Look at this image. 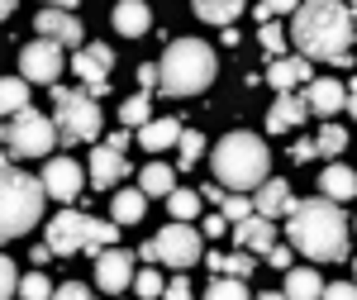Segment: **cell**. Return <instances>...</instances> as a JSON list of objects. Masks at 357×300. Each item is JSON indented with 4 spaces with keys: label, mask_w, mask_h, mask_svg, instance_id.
Segmentation results:
<instances>
[{
    "label": "cell",
    "mask_w": 357,
    "mask_h": 300,
    "mask_svg": "<svg viewBox=\"0 0 357 300\" xmlns=\"http://www.w3.org/2000/svg\"><path fill=\"white\" fill-rule=\"evenodd\" d=\"M134 291H138L143 300H153V296H162L167 286H162V276H158V272H138V276H134Z\"/></svg>",
    "instance_id": "8d00e7d4"
},
{
    "label": "cell",
    "mask_w": 357,
    "mask_h": 300,
    "mask_svg": "<svg viewBox=\"0 0 357 300\" xmlns=\"http://www.w3.org/2000/svg\"><path fill=\"white\" fill-rule=\"evenodd\" d=\"M57 119L48 114H38V110L29 105L20 114H10V124H5V153L10 158H48L57 143Z\"/></svg>",
    "instance_id": "ba28073f"
},
{
    "label": "cell",
    "mask_w": 357,
    "mask_h": 300,
    "mask_svg": "<svg viewBox=\"0 0 357 300\" xmlns=\"http://www.w3.org/2000/svg\"><path fill=\"white\" fill-rule=\"evenodd\" d=\"M324 296H329V300H353L357 296V281H333V286H324Z\"/></svg>",
    "instance_id": "f35d334b"
},
{
    "label": "cell",
    "mask_w": 357,
    "mask_h": 300,
    "mask_svg": "<svg viewBox=\"0 0 357 300\" xmlns=\"http://www.w3.org/2000/svg\"><path fill=\"white\" fill-rule=\"evenodd\" d=\"M224 219H229V224H238V219H248L252 215V210H257V200H248V195H224Z\"/></svg>",
    "instance_id": "e575fe53"
},
{
    "label": "cell",
    "mask_w": 357,
    "mask_h": 300,
    "mask_svg": "<svg viewBox=\"0 0 357 300\" xmlns=\"http://www.w3.org/2000/svg\"><path fill=\"white\" fill-rule=\"evenodd\" d=\"M57 72H62V48H57V38H43L38 33V43H24V53H20V77L38 86H53Z\"/></svg>",
    "instance_id": "30bf717a"
},
{
    "label": "cell",
    "mask_w": 357,
    "mask_h": 300,
    "mask_svg": "<svg viewBox=\"0 0 357 300\" xmlns=\"http://www.w3.org/2000/svg\"><path fill=\"white\" fill-rule=\"evenodd\" d=\"M114 29H119L124 38H138V33L153 29V10H148L143 0H119V5H114Z\"/></svg>",
    "instance_id": "ffe728a7"
},
{
    "label": "cell",
    "mask_w": 357,
    "mask_h": 300,
    "mask_svg": "<svg viewBox=\"0 0 357 300\" xmlns=\"http://www.w3.org/2000/svg\"><path fill=\"white\" fill-rule=\"evenodd\" d=\"M262 5H267V15H286V10L296 15V10H301L305 0H262Z\"/></svg>",
    "instance_id": "b9f144b4"
},
{
    "label": "cell",
    "mask_w": 357,
    "mask_h": 300,
    "mask_svg": "<svg viewBox=\"0 0 357 300\" xmlns=\"http://www.w3.org/2000/svg\"><path fill=\"white\" fill-rule=\"evenodd\" d=\"M286 296L314 300V296H324V281H319V272H310V267H296V272H286Z\"/></svg>",
    "instance_id": "d4e9b609"
},
{
    "label": "cell",
    "mask_w": 357,
    "mask_h": 300,
    "mask_svg": "<svg viewBox=\"0 0 357 300\" xmlns=\"http://www.w3.org/2000/svg\"><path fill=\"white\" fill-rule=\"evenodd\" d=\"M286 239L301 248L310 262H343L348 257V239H353V224L343 219L338 200L314 195V200H296L291 205Z\"/></svg>",
    "instance_id": "7a4b0ae2"
},
{
    "label": "cell",
    "mask_w": 357,
    "mask_h": 300,
    "mask_svg": "<svg viewBox=\"0 0 357 300\" xmlns=\"http://www.w3.org/2000/svg\"><path fill=\"white\" fill-rule=\"evenodd\" d=\"M291 205H296V195H291L286 181L267 177V181L257 186V210H262V215H291Z\"/></svg>",
    "instance_id": "7402d4cb"
},
{
    "label": "cell",
    "mask_w": 357,
    "mask_h": 300,
    "mask_svg": "<svg viewBox=\"0 0 357 300\" xmlns=\"http://www.w3.org/2000/svg\"><path fill=\"white\" fill-rule=\"evenodd\" d=\"M72 72L86 82L91 96H105L110 91V72H114V53L105 43H91V48H82V53L72 57Z\"/></svg>",
    "instance_id": "8fae6325"
},
{
    "label": "cell",
    "mask_w": 357,
    "mask_h": 300,
    "mask_svg": "<svg viewBox=\"0 0 357 300\" xmlns=\"http://www.w3.org/2000/svg\"><path fill=\"white\" fill-rule=\"evenodd\" d=\"M353 5H357V0H353Z\"/></svg>",
    "instance_id": "db71d44e"
},
{
    "label": "cell",
    "mask_w": 357,
    "mask_h": 300,
    "mask_svg": "<svg viewBox=\"0 0 357 300\" xmlns=\"http://www.w3.org/2000/svg\"><path fill=\"white\" fill-rule=\"evenodd\" d=\"M119 119H124L129 129H143V124L153 119V105H148V91H138V96H129V100L119 105Z\"/></svg>",
    "instance_id": "f1b7e54d"
},
{
    "label": "cell",
    "mask_w": 357,
    "mask_h": 300,
    "mask_svg": "<svg viewBox=\"0 0 357 300\" xmlns=\"http://www.w3.org/2000/svg\"><path fill=\"white\" fill-rule=\"evenodd\" d=\"M210 272H215V276L229 272V253H210Z\"/></svg>",
    "instance_id": "7dc6e473"
},
{
    "label": "cell",
    "mask_w": 357,
    "mask_h": 300,
    "mask_svg": "<svg viewBox=\"0 0 357 300\" xmlns=\"http://www.w3.org/2000/svg\"><path fill=\"white\" fill-rule=\"evenodd\" d=\"M319 191L329 195V200H353L357 195V172H348V167H324V177H319Z\"/></svg>",
    "instance_id": "603a6c76"
},
{
    "label": "cell",
    "mask_w": 357,
    "mask_h": 300,
    "mask_svg": "<svg viewBox=\"0 0 357 300\" xmlns=\"http://www.w3.org/2000/svg\"><path fill=\"white\" fill-rule=\"evenodd\" d=\"M38 33L43 38H57V43H82V20L77 15H67V10H57V5H48V10H38Z\"/></svg>",
    "instance_id": "e0dca14e"
},
{
    "label": "cell",
    "mask_w": 357,
    "mask_h": 300,
    "mask_svg": "<svg viewBox=\"0 0 357 300\" xmlns=\"http://www.w3.org/2000/svg\"><path fill=\"white\" fill-rule=\"evenodd\" d=\"M20 281H24V276H20V267L5 257V262H0V291H5V296H20Z\"/></svg>",
    "instance_id": "74e56055"
},
{
    "label": "cell",
    "mask_w": 357,
    "mask_h": 300,
    "mask_svg": "<svg viewBox=\"0 0 357 300\" xmlns=\"http://www.w3.org/2000/svg\"><path fill=\"white\" fill-rule=\"evenodd\" d=\"M167 210H172V219H195L200 215V191H172Z\"/></svg>",
    "instance_id": "4dcf8cb0"
},
{
    "label": "cell",
    "mask_w": 357,
    "mask_h": 300,
    "mask_svg": "<svg viewBox=\"0 0 357 300\" xmlns=\"http://www.w3.org/2000/svg\"><path fill=\"white\" fill-rule=\"evenodd\" d=\"M267 167H272V153L257 134H224L220 148H215V181H224L229 191H257L267 181Z\"/></svg>",
    "instance_id": "3957f363"
},
{
    "label": "cell",
    "mask_w": 357,
    "mask_h": 300,
    "mask_svg": "<svg viewBox=\"0 0 357 300\" xmlns=\"http://www.w3.org/2000/svg\"><path fill=\"white\" fill-rule=\"evenodd\" d=\"M200 229H191V219H172L162 234H158V262H167V267H176V272H186L191 262H200Z\"/></svg>",
    "instance_id": "9c48e42d"
},
{
    "label": "cell",
    "mask_w": 357,
    "mask_h": 300,
    "mask_svg": "<svg viewBox=\"0 0 357 300\" xmlns=\"http://www.w3.org/2000/svg\"><path fill=\"white\" fill-rule=\"evenodd\" d=\"M305 100H310V110H314V114H324V119H333L338 110L348 105V91H343V82H310V91H305Z\"/></svg>",
    "instance_id": "d6986e66"
},
{
    "label": "cell",
    "mask_w": 357,
    "mask_h": 300,
    "mask_svg": "<svg viewBox=\"0 0 357 300\" xmlns=\"http://www.w3.org/2000/svg\"><path fill=\"white\" fill-rule=\"evenodd\" d=\"M243 5L248 0H195V15L205 20V24H234L238 15H243Z\"/></svg>",
    "instance_id": "cb8c5ba5"
},
{
    "label": "cell",
    "mask_w": 357,
    "mask_h": 300,
    "mask_svg": "<svg viewBox=\"0 0 357 300\" xmlns=\"http://www.w3.org/2000/svg\"><path fill=\"white\" fill-rule=\"evenodd\" d=\"M353 281H357V257H353Z\"/></svg>",
    "instance_id": "816d5d0a"
},
{
    "label": "cell",
    "mask_w": 357,
    "mask_h": 300,
    "mask_svg": "<svg viewBox=\"0 0 357 300\" xmlns=\"http://www.w3.org/2000/svg\"><path fill=\"white\" fill-rule=\"evenodd\" d=\"M353 38H357V24H353L348 5H338V0H305L301 10H296L291 43L310 62H338V67H348L353 62V53H348Z\"/></svg>",
    "instance_id": "6da1fadb"
},
{
    "label": "cell",
    "mask_w": 357,
    "mask_h": 300,
    "mask_svg": "<svg viewBox=\"0 0 357 300\" xmlns=\"http://www.w3.org/2000/svg\"><path fill=\"white\" fill-rule=\"evenodd\" d=\"M353 24H357V5H353Z\"/></svg>",
    "instance_id": "f5cc1de1"
},
{
    "label": "cell",
    "mask_w": 357,
    "mask_h": 300,
    "mask_svg": "<svg viewBox=\"0 0 357 300\" xmlns=\"http://www.w3.org/2000/svg\"><path fill=\"white\" fill-rule=\"evenodd\" d=\"M205 234H210V239L229 234V219H224V210H220V215H210V219H205Z\"/></svg>",
    "instance_id": "ee69618b"
},
{
    "label": "cell",
    "mask_w": 357,
    "mask_h": 300,
    "mask_svg": "<svg viewBox=\"0 0 357 300\" xmlns=\"http://www.w3.org/2000/svg\"><path fill=\"white\" fill-rule=\"evenodd\" d=\"M267 86H276V91H296V86H310L314 82V72H310V57H272V67H267V77H262Z\"/></svg>",
    "instance_id": "9a60e30c"
},
{
    "label": "cell",
    "mask_w": 357,
    "mask_h": 300,
    "mask_svg": "<svg viewBox=\"0 0 357 300\" xmlns=\"http://www.w3.org/2000/svg\"><path fill=\"white\" fill-rule=\"evenodd\" d=\"M248 296V281L243 276H234V272H224L210 281V300H243Z\"/></svg>",
    "instance_id": "f546056e"
},
{
    "label": "cell",
    "mask_w": 357,
    "mask_h": 300,
    "mask_svg": "<svg viewBox=\"0 0 357 300\" xmlns=\"http://www.w3.org/2000/svg\"><path fill=\"white\" fill-rule=\"evenodd\" d=\"M57 296H62V300H86V296H91V286H82V281H67V286H57Z\"/></svg>",
    "instance_id": "60d3db41"
},
{
    "label": "cell",
    "mask_w": 357,
    "mask_h": 300,
    "mask_svg": "<svg viewBox=\"0 0 357 300\" xmlns=\"http://www.w3.org/2000/svg\"><path fill=\"white\" fill-rule=\"evenodd\" d=\"M257 43H262V53H267V57H281V48H286V29L267 20V24H262V33H257Z\"/></svg>",
    "instance_id": "836d02e7"
},
{
    "label": "cell",
    "mask_w": 357,
    "mask_h": 300,
    "mask_svg": "<svg viewBox=\"0 0 357 300\" xmlns=\"http://www.w3.org/2000/svg\"><path fill=\"white\" fill-rule=\"evenodd\" d=\"M296 163H310V158H319V143H296V153H291Z\"/></svg>",
    "instance_id": "bcb514c9"
},
{
    "label": "cell",
    "mask_w": 357,
    "mask_h": 300,
    "mask_svg": "<svg viewBox=\"0 0 357 300\" xmlns=\"http://www.w3.org/2000/svg\"><path fill=\"white\" fill-rule=\"evenodd\" d=\"M20 296H24V300H43V296H53V281H48L43 272H29L24 281H20Z\"/></svg>",
    "instance_id": "d590c367"
},
{
    "label": "cell",
    "mask_w": 357,
    "mask_h": 300,
    "mask_svg": "<svg viewBox=\"0 0 357 300\" xmlns=\"http://www.w3.org/2000/svg\"><path fill=\"white\" fill-rule=\"evenodd\" d=\"M138 186L148 195H172L176 191V177H172V167L167 163H148L143 167V177H138Z\"/></svg>",
    "instance_id": "4316f807"
},
{
    "label": "cell",
    "mask_w": 357,
    "mask_h": 300,
    "mask_svg": "<svg viewBox=\"0 0 357 300\" xmlns=\"http://www.w3.org/2000/svg\"><path fill=\"white\" fill-rule=\"evenodd\" d=\"M176 148H181V167H195L200 158H205V138L195 134V129H181V138H176Z\"/></svg>",
    "instance_id": "d6a6232c"
},
{
    "label": "cell",
    "mask_w": 357,
    "mask_h": 300,
    "mask_svg": "<svg viewBox=\"0 0 357 300\" xmlns=\"http://www.w3.org/2000/svg\"><path fill=\"white\" fill-rule=\"evenodd\" d=\"M134 257L129 253H119V248H100L96 253V286L105 291V296H114V291H124V286H134Z\"/></svg>",
    "instance_id": "7c38bea8"
},
{
    "label": "cell",
    "mask_w": 357,
    "mask_h": 300,
    "mask_svg": "<svg viewBox=\"0 0 357 300\" xmlns=\"http://www.w3.org/2000/svg\"><path fill=\"white\" fill-rule=\"evenodd\" d=\"M43 186H48L53 200L72 205V200L82 195V186H86V172L72 163V158H48V167H43Z\"/></svg>",
    "instance_id": "4fadbf2b"
},
{
    "label": "cell",
    "mask_w": 357,
    "mask_h": 300,
    "mask_svg": "<svg viewBox=\"0 0 357 300\" xmlns=\"http://www.w3.org/2000/svg\"><path fill=\"white\" fill-rule=\"evenodd\" d=\"M181 138V119H148L143 129H138V143L148 148V153H162Z\"/></svg>",
    "instance_id": "44dd1931"
},
{
    "label": "cell",
    "mask_w": 357,
    "mask_h": 300,
    "mask_svg": "<svg viewBox=\"0 0 357 300\" xmlns=\"http://www.w3.org/2000/svg\"><path fill=\"white\" fill-rule=\"evenodd\" d=\"M267 262H272V267H281V272H291V248H281V243H276L272 253H267Z\"/></svg>",
    "instance_id": "7bdbcfd3"
},
{
    "label": "cell",
    "mask_w": 357,
    "mask_h": 300,
    "mask_svg": "<svg viewBox=\"0 0 357 300\" xmlns=\"http://www.w3.org/2000/svg\"><path fill=\"white\" fill-rule=\"evenodd\" d=\"M114 239H119V219H91L82 215V210H62V215L48 224V248H53L57 257H72V253H82V248H91V253H100V248H110Z\"/></svg>",
    "instance_id": "8992f818"
},
{
    "label": "cell",
    "mask_w": 357,
    "mask_h": 300,
    "mask_svg": "<svg viewBox=\"0 0 357 300\" xmlns=\"http://www.w3.org/2000/svg\"><path fill=\"white\" fill-rule=\"evenodd\" d=\"M43 200H53L43 177H29V172H20L5 158V195H0V229H5V239L29 234L43 219Z\"/></svg>",
    "instance_id": "5b68a950"
},
{
    "label": "cell",
    "mask_w": 357,
    "mask_h": 300,
    "mask_svg": "<svg viewBox=\"0 0 357 300\" xmlns=\"http://www.w3.org/2000/svg\"><path fill=\"white\" fill-rule=\"evenodd\" d=\"M100 96L91 91H67V86H53V119L62 143H91L100 134Z\"/></svg>",
    "instance_id": "52a82bcc"
},
{
    "label": "cell",
    "mask_w": 357,
    "mask_h": 300,
    "mask_svg": "<svg viewBox=\"0 0 357 300\" xmlns=\"http://www.w3.org/2000/svg\"><path fill=\"white\" fill-rule=\"evenodd\" d=\"M48 5H77V0H48Z\"/></svg>",
    "instance_id": "f907efd6"
},
{
    "label": "cell",
    "mask_w": 357,
    "mask_h": 300,
    "mask_svg": "<svg viewBox=\"0 0 357 300\" xmlns=\"http://www.w3.org/2000/svg\"><path fill=\"white\" fill-rule=\"evenodd\" d=\"M305 110H310V100H301L296 91H281V96H276V105L267 110V129H272V134L296 129V124L305 119Z\"/></svg>",
    "instance_id": "ac0fdd59"
},
{
    "label": "cell",
    "mask_w": 357,
    "mask_h": 300,
    "mask_svg": "<svg viewBox=\"0 0 357 300\" xmlns=\"http://www.w3.org/2000/svg\"><path fill=\"white\" fill-rule=\"evenodd\" d=\"M348 110H353V119H357V77L348 82Z\"/></svg>",
    "instance_id": "c3c4849f"
},
{
    "label": "cell",
    "mask_w": 357,
    "mask_h": 300,
    "mask_svg": "<svg viewBox=\"0 0 357 300\" xmlns=\"http://www.w3.org/2000/svg\"><path fill=\"white\" fill-rule=\"evenodd\" d=\"M353 229H357V224H353Z\"/></svg>",
    "instance_id": "11a10c76"
},
{
    "label": "cell",
    "mask_w": 357,
    "mask_h": 300,
    "mask_svg": "<svg viewBox=\"0 0 357 300\" xmlns=\"http://www.w3.org/2000/svg\"><path fill=\"white\" fill-rule=\"evenodd\" d=\"M119 153H124V148H114L110 138L91 153V181H96L100 191H105V186H119V181H124V172H129V163H124Z\"/></svg>",
    "instance_id": "2e32d148"
},
{
    "label": "cell",
    "mask_w": 357,
    "mask_h": 300,
    "mask_svg": "<svg viewBox=\"0 0 357 300\" xmlns=\"http://www.w3.org/2000/svg\"><path fill=\"white\" fill-rule=\"evenodd\" d=\"M15 5H20V0H0V15H15Z\"/></svg>",
    "instance_id": "681fc988"
},
{
    "label": "cell",
    "mask_w": 357,
    "mask_h": 300,
    "mask_svg": "<svg viewBox=\"0 0 357 300\" xmlns=\"http://www.w3.org/2000/svg\"><path fill=\"white\" fill-rule=\"evenodd\" d=\"M167 296L186 300V296H191V281H186V276H172V281H167Z\"/></svg>",
    "instance_id": "f6af8a7d"
},
{
    "label": "cell",
    "mask_w": 357,
    "mask_h": 300,
    "mask_svg": "<svg viewBox=\"0 0 357 300\" xmlns=\"http://www.w3.org/2000/svg\"><path fill=\"white\" fill-rule=\"evenodd\" d=\"M234 243L238 248H252V253H272L276 248V224H272V215H262V210H252L248 219H238L234 224Z\"/></svg>",
    "instance_id": "5bb4252c"
},
{
    "label": "cell",
    "mask_w": 357,
    "mask_h": 300,
    "mask_svg": "<svg viewBox=\"0 0 357 300\" xmlns=\"http://www.w3.org/2000/svg\"><path fill=\"white\" fill-rule=\"evenodd\" d=\"M29 77H10V82L0 86V105H5V114H20V110H29Z\"/></svg>",
    "instance_id": "83f0119b"
},
{
    "label": "cell",
    "mask_w": 357,
    "mask_h": 300,
    "mask_svg": "<svg viewBox=\"0 0 357 300\" xmlns=\"http://www.w3.org/2000/svg\"><path fill=\"white\" fill-rule=\"evenodd\" d=\"M314 143H319V158H333V153H343V148H348V129H338V124L329 119V124L319 129Z\"/></svg>",
    "instance_id": "1f68e13d"
},
{
    "label": "cell",
    "mask_w": 357,
    "mask_h": 300,
    "mask_svg": "<svg viewBox=\"0 0 357 300\" xmlns=\"http://www.w3.org/2000/svg\"><path fill=\"white\" fill-rule=\"evenodd\" d=\"M162 91L167 96H200L215 82V53L200 38H172L162 53Z\"/></svg>",
    "instance_id": "277c9868"
},
{
    "label": "cell",
    "mask_w": 357,
    "mask_h": 300,
    "mask_svg": "<svg viewBox=\"0 0 357 300\" xmlns=\"http://www.w3.org/2000/svg\"><path fill=\"white\" fill-rule=\"evenodd\" d=\"M138 86H143V91L162 86V67H148V62H143V67H138Z\"/></svg>",
    "instance_id": "ab89813d"
},
{
    "label": "cell",
    "mask_w": 357,
    "mask_h": 300,
    "mask_svg": "<svg viewBox=\"0 0 357 300\" xmlns=\"http://www.w3.org/2000/svg\"><path fill=\"white\" fill-rule=\"evenodd\" d=\"M143 210H148V191H143V186L114 195V219H119V224H138V219H143Z\"/></svg>",
    "instance_id": "484cf974"
}]
</instances>
